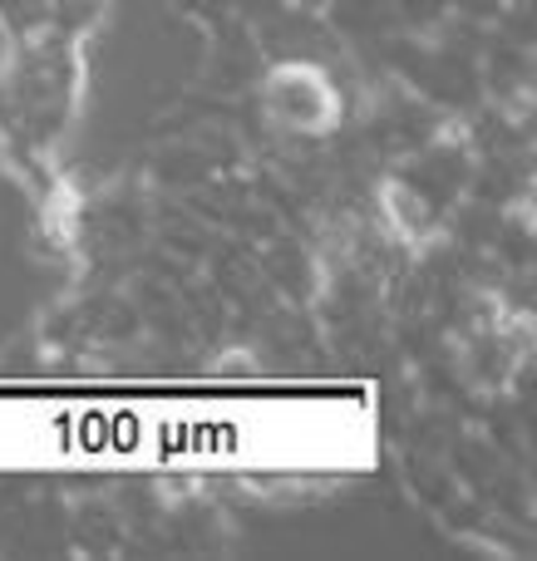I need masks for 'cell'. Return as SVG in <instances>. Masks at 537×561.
<instances>
[{"instance_id": "1", "label": "cell", "mask_w": 537, "mask_h": 561, "mask_svg": "<svg viewBox=\"0 0 537 561\" xmlns=\"http://www.w3.org/2000/svg\"><path fill=\"white\" fill-rule=\"evenodd\" d=\"M262 114L286 134H331L341 124V94L335 79L321 69V59H282L276 69H266L262 79Z\"/></svg>"}, {"instance_id": "2", "label": "cell", "mask_w": 537, "mask_h": 561, "mask_svg": "<svg viewBox=\"0 0 537 561\" xmlns=\"http://www.w3.org/2000/svg\"><path fill=\"white\" fill-rule=\"evenodd\" d=\"M262 272L276 280V290L292 300H311L321 296V262H311V252H306L301 242H292V237H282V242H272V252H266Z\"/></svg>"}]
</instances>
